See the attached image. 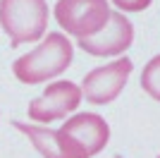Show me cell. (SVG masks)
Instances as JSON below:
<instances>
[{
  "mask_svg": "<svg viewBox=\"0 0 160 158\" xmlns=\"http://www.w3.org/2000/svg\"><path fill=\"white\" fill-rule=\"evenodd\" d=\"M72 58L74 48L67 41V36L60 31H50L33 50L14 60L12 72L22 84H43L65 72L72 65Z\"/></svg>",
  "mask_w": 160,
  "mask_h": 158,
  "instance_id": "6da1fadb",
  "label": "cell"
},
{
  "mask_svg": "<svg viewBox=\"0 0 160 158\" xmlns=\"http://www.w3.org/2000/svg\"><path fill=\"white\" fill-rule=\"evenodd\" d=\"M0 24L12 48L38 41L48 31V0H0Z\"/></svg>",
  "mask_w": 160,
  "mask_h": 158,
  "instance_id": "7a4b0ae2",
  "label": "cell"
},
{
  "mask_svg": "<svg viewBox=\"0 0 160 158\" xmlns=\"http://www.w3.org/2000/svg\"><path fill=\"white\" fill-rule=\"evenodd\" d=\"M110 5L108 0H58L55 19L77 39H88L108 24Z\"/></svg>",
  "mask_w": 160,
  "mask_h": 158,
  "instance_id": "3957f363",
  "label": "cell"
},
{
  "mask_svg": "<svg viewBox=\"0 0 160 158\" xmlns=\"http://www.w3.org/2000/svg\"><path fill=\"white\" fill-rule=\"evenodd\" d=\"M132 70H134V65L127 55L110 62V65H105V67H96L81 82V96H86V101L93 105L112 103L122 93Z\"/></svg>",
  "mask_w": 160,
  "mask_h": 158,
  "instance_id": "277c9868",
  "label": "cell"
},
{
  "mask_svg": "<svg viewBox=\"0 0 160 158\" xmlns=\"http://www.w3.org/2000/svg\"><path fill=\"white\" fill-rule=\"evenodd\" d=\"M81 103V89L74 82H55L41 93L38 98H33L29 103L27 113L33 122H41V125H48V122H55V120L67 118V113L77 110Z\"/></svg>",
  "mask_w": 160,
  "mask_h": 158,
  "instance_id": "5b68a950",
  "label": "cell"
},
{
  "mask_svg": "<svg viewBox=\"0 0 160 158\" xmlns=\"http://www.w3.org/2000/svg\"><path fill=\"white\" fill-rule=\"evenodd\" d=\"M132 41H134V24L122 12H112L110 10L108 24L98 34H93V36L79 39V48L86 50L88 55L105 58V55H120V53H124L132 46Z\"/></svg>",
  "mask_w": 160,
  "mask_h": 158,
  "instance_id": "8992f818",
  "label": "cell"
},
{
  "mask_svg": "<svg viewBox=\"0 0 160 158\" xmlns=\"http://www.w3.org/2000/svg\"><path fill=\"white\" fill-rule=\"evenodd\" d=\"M12 127H17L22 134H27L31 139V144L36 146V151L43 158H91L62 129L33 127V125H24V122H12Z\"/></svg>",
  "mask_w": 160,
  "mask_h": 158,
  "instance_id": "52a82bcc",
  "label": "cell"
},
{
  "mask_svg": "<svg viewBox=\"0 0 160 158\" xmlns=\"http://www.w3.org/2000/svg\"><path fill=\"white\" fill-rule=\"evenodd\" d=\"M60 129L65 134H69L88 156L100 153L108 146V141H110V125L105 122V118H100L98 113H77Z\"/></svg>",
  "mask_w": 160,
  "mask_h": 158,
  "instance_id": "ba28073f",
  "label": "cell"
},
{
  "mask_svg": "<svg viewBox=\"0 0 160 158\" xmlns=\"http://www.w3.org/2000/svg\"><path fill=\"white\" fill-rule=\"evenodd\" d=\"M141 89L151 96V98L160 101V55L153 60H148L143 72H141Z\"/></svg>",
  "mask_w": 160,
  "mask_h": 158,
  "instance_id": "9c48e42d",
  "label": "cell"
},
{
  "mask_svg": "<svg viewBox=\"0 0 160 158\" xmlns=\"http://www.w3.org/2000/svg\"><path fill=\"white\" fill-rule=\"evenodd\" d=\"M122 12H143L153 0H112Z\"/></svg>",
  "mask_w": 160,
  "mask_h": 158,
  "instance_id": "30bf717a",
  "label": "cell"
},
{
  "mask_svg": "<svg viewBox=\"0 0 160 158\" xmlns=\"http://www.w3.org/2000/svg\"><path fill=\"white\" fill-rule=\"evenodd\" d=\"M158 158H160V156H158Z\"/></svg>",
  "mask_w": 160,
  "mask_h": 158,
  "instance_id": "8fae6325",
  "label": "cell"
}]
</instances>
